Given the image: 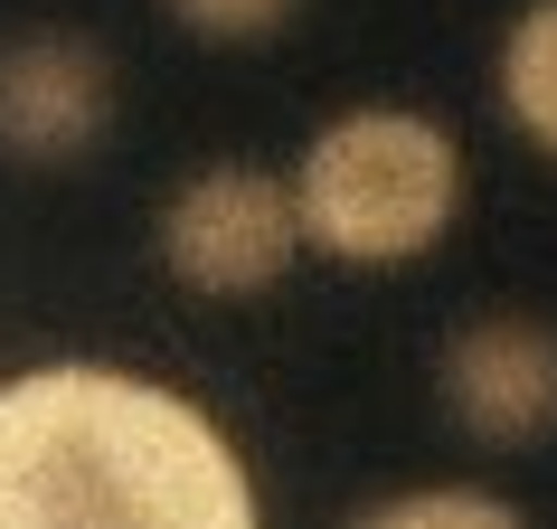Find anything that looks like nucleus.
Listing matches in <instances>:
<instances>
[{
    "mask_svg": "<svg viewBox=\"0 0 557 529\" xmlns=\"http://www.w3.org/2000/svg\"><path fill=\"white\" fill-rule=\"evenodd\" d=\"M0 529H256L236 444L114 359L0 379Z\"/></svg>",
    "mask_w": 557,
    "mask_h": 529,
    "instance_id": "obj_1",
    "label": "nucleus"
},
{
    "mask_svg": "<svg viewBox=\"0 0 557 529\" xmlns=\"http://www.w3.org/2000/svg\"><path fill=\"white\" fill-rule=\"evenodd\" d=\"M302 256L397 274L425 264L463 218V143L425 104H350L294 161Z\"/></svg>",
    "mask_w": 557,
    "mask_h": 529,
    "instance_id": "obj_2",
    "label": "nucleus"
},
{
    "mask_svg": "<svg viewBox=\"0 0 557 529\" xmlns=\"http://www.w3.org/2000/svg\"><path fill=\"white\" fill-rule=\"evenodd\" d=\"M161 274L180 294L208 303H246L274 294L302 264V208H294V171H256V161H208L171 189L161 208Z\"/></svg>",
    "mask_w": 557,
    "mask_h": 529,
    "instance_id": "obj_3",
    "label": "nucleus"
},
{
    "mask_svg": "<svg viewBox=\"0 0 557 529\" xmlns=\"http://www.w3.org/2000/svg\"><path fill=\"white\" fill-rule=\"evenodd\" d=\"M114 133V58L76 29H29L0 48V151L29 171L95 161Z\"/></svg>",
    "mask_w": 557,
    "mask_h": 529,
    "instance_id": "obj_4",
    "label": "nucleus"
},
{
    "mask_svg": "<svg viewBox=\"0 0 557 529\" xmlns=\"http://www.w3.org/2000/svg\"><path fill=\"white\" fill-rule=\"evenodd\" d=\"M444 416L492 454H529L557 435V331L529 312H482L435 359Z\"/></svg>",
    "mask_w": 557,
    "mask_h": 529,
    "instance_id": "obj_5",
    "label": "nucleus"
},
{
    "mask_svg": "<svg viewBox=\"0 0 557 529\" xmlns=\"http://www.w3.org/2000/svg\"><path fill=\"white\" fill-rule=\"evenodd\" d=\"M492 104L539 161H557V0H529L492 48Z\"/></svg>",
    "mask_w": 557,
    "mask_h": 529,
    "instance_id": "obj_6",
    "label": "nucleus"
},
{
    "mask_svg": "<svg viewBox=\"0 0 557 529\" xmlns=\"http://www.w3.org/2000/svg\"><path fill=\"white\" fill-rule=\"evenodd\" d=\"M369 529H510L520 510L500 492H472V482H425V492H387L359 510Z\"/></svg>",
    "mask_w": 557,
    "mask_h": 529,
    "instance_id": "obj_7",
    "label": "nucleus"
},
{
    "mask_svg": "<svg viewBox=\"0 0 557 529\" xmlns=\"http://www.w3.org/2000/svg\"><path fill=\"white\" fill-rule=\"evenodd\" d=\"M189 38H208V48H264L274 29H294L302 0H161Z\"/></svg>",
    "mask_w": 557,
    "mask_h": 529,
    "instance_id": "obj_8",
    "label": "nucleus"
}]
</instances>
